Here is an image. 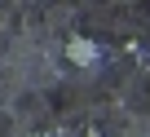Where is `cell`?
Here are the masks:
<instances>
[{"mask_svg": "<svg viewBox=\"0 0 150 137\" xmlns=\"http://www.w3.org/2000/svg\"><path fill=\"white\" fill-rule=\"evenodd\" d=\"M97 57H102V49H97L93 35H71L66 40V62L71 66H93Z\"/></svg>", "mask_w": 150, "mask_h": 137, "instance_id": "6da1fadb", "label": "cell"}, {"mask_svg": "<svg viewBox=\"0 0 150 137\" xmlns=\"http://www.w3.org/2000/svg\"><path fill=\"white\" fill-rule=\"evenodd\" d=\"M35 137H44V133H35Z\"/></svg>", "mask_w": 150, "mask_h": 137, "instance_id": "7a4b0ae2", "label": "cell"}]
</instances>
